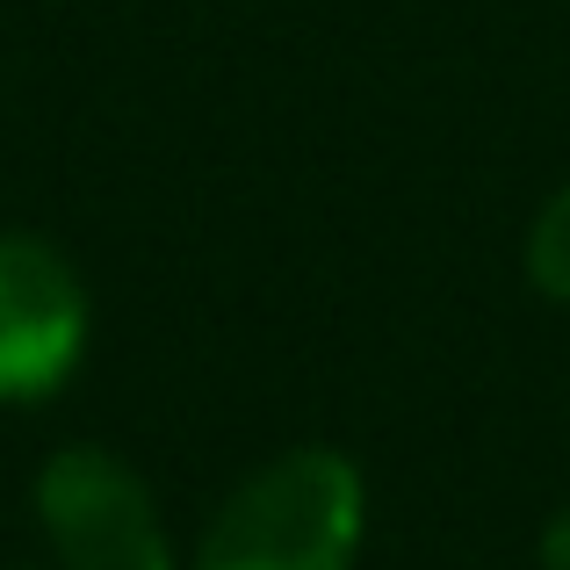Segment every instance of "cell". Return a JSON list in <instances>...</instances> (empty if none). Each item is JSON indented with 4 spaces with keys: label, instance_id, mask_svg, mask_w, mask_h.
<instances>
[{
    "label": "cell",
    "instance_id": "1",
    "mask_svg": "<svg viewBox=\"0 0 570 570\" xmlns=\"http://www.w3.org/2000/svg\"><path fill=\"white\" fill-rule=\"evenodd\" d=\"M368 534V476L340 448L261 462L195 542V570H354Z\"/></svg>",
    "mask_w": 570,
    "mask_h": 570
},
{
    "label": "cell",
    "instance_id": "2",
    "mask_svg": "<svg viewBox=\"0 0 570 570\" xmlns=\"http://www.w3.org/2000/svg\"><path fill=\"white\" fill-rule=\"evenodd\" d=\"M37 520L58 570H181L145 476L95 441H72L43 462Z\"/></svg>",
    "mask_w": 570,
    "mask_h": 570
},
{
    "label": "cell",
    "instance_id": "3",
    "mask_svg": "<svg viewBox=\"0 0 570 570\" xmlns=\"http://www.w3.org/2000/svg\"><path fill=\"white\" fill-rule=\"evenodd\" d=\"M87 289L51 238L0 232V404H37L80 368Z\"/></svg>",
    "mask_w": 570,
    "mask_h": 570
},
{
    "label": "cell",
    "instance_id": "4",
    "mask_svg": "<svg viewBox=\"0 0 570 570\" xmlns=\"http://www.w3.org/2000/svg\"><path fill=\"white\" fill-rule=\"evenodd\" d=\"M528 282L549 304H570V181L549 195L528 224Z\"/></svg>",
    "mask_w": 570,
    "mask_h": 570
},
{
    "label": "cell",
    "instance_id": "5",
    "mask_svg": "<svg viewBox=\"0 0 570 570\" xmlns=\"http://www.w3.org/2000/svg\"><path fill=\"white\" fill-rule=\"evenodd\" d=\"M542 570H570V505L549 513V528H542Z\"/></svg>",
    "mask_w": 570,
    "mask_h": 570
}]
</instances>
